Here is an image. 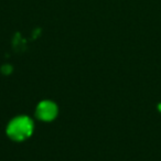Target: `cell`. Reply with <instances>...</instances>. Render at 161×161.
<instances>
[{
    "mask_svg": "<svg viewBox=\"0 0 161 161\" xmlns=\"http://www.w3.org/2000/svg\"><path fill=\"white\" fill-rule=\"evenodd\" d=\"M33 131V123L27 116H19L14 118L7 127V134L16 141H22L31 136Z\"/></svg>",
    "mask_w": 161,
    "mask_h": 161,
    "instance_id": "cell-1",
    "label": "cell"
},
{
    "mask_svg": "<svg viewBox=\"0 0 161 161\" xmlns=\"http://www.w3.org/2000/svg\"><path fill=\"white\" fill-rule=\"evenodd\" d=\"M159 110L161 112V104H159Z\"/></svg>",
    "mask_w": 161,
    "mask_h": 161,
    "instance_id": "cell-4",
    "label": "cell"
},
{
    "mask_svg": "<svg viewBox=\"0 0 161 161\" xmlns=\"http://www.w3.org/2000/svg\"><path fill=\"white\" fill-rule=\"evenodd\" d=\"M11 71H12V69H11L10 65H5V66L3 67V74H10L11 73Z\"/></svg>",
    "mask_w": 161,
    "mask_h": 161,
    "instance_id": "cell-3",
    "label": "cell"
},
{
    "mask_svg": "<svg viewBox=\"0 0 161 161\" xmlns=\"http://www.w3.org/2000/svg\"><path fill=\"white\" fill-rule=\"evenodd\" d=\"M58 115V107L53 102L43 101L36 107V116L43 121H51Z\"/></svg>",
    "mask_w": 161,
    "mask_h": 161,
    "instance_id": "cell-2",
    "label": "cell"
}]
</instances>
